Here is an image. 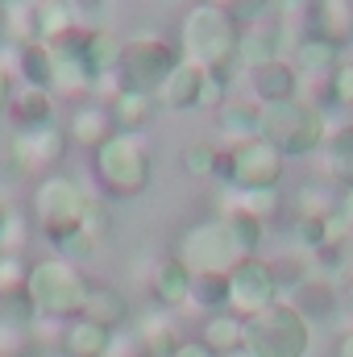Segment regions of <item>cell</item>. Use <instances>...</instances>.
<instances>
[{
    "mask_svg": "<svg viewBox=\"0 0 353 357\" xmlns=\"http://www.w3.org/2000/svg\"><path fill=\"white\" fill-rule=\"evenodd\" d=\"M291 67H295V75L308 84H324L337 67H341V59H345V50H337L333 42H324V38H316V33H299L295 42H291Z\"/></svg>",
    "mask_w": 353,
    "mask_h": 357,
    "instance_id": "9a60e30c",
    "label": "cell"
},
{
    "mask_svg": "<svg viewBox=\"0 0 353 357\" xmlns=\"http://www.w3.org/2000/svg\"><path fill=\"white\" fill-rule=\"evenodd\" d=\"M308 324H316V320H333L337 316V307H341V295H337V282L333 278H324V274H312L308 282H299L291 295H283Z\"/></svg>",
    "mask_w": 353,
    "mask_h": 357,
    "instance_id": "7402d4cb",
    "label": "cell"
},
{
    "mask_svg": "<svg viewBox=\"0 0 353 357\" xmlns=\"http://www.w3.org/2000/svg\"><path fill=\"white\" fill-rule=\"evenodd\" d=\"M71 154V137L67 129L54 121L46 129H29V133H13L8 142V171L17 178H46V175H59V167L67 162Z\"/></svg>",
    "mask_w": 353,
    "mask_h": 357,
    "instance_id": "9c48e42d",
    "label": "cell"
},
{
    "mask_svg": "<svg viewBox=\"0 0 353 357\" xmlns=\"http://www.w3.org/2000/svg\"><path fill=\"white\" fill-rule=\"evenodd\" d=\"M345 312H350V320H353V278H350V287H345Z\"/></svg>",
    "mask_w": 353,
    "mask_h": 357,
    "instance_id": "f6af8a7d",
    "label": "cell"
},
{
    "mask_svg": "<svg viewBox=\"0 0 353 357\" xmlns=\"http://www.w3.org/2000/svg\"><path fill=\"white\" fill-rule=\"evenodd\" d=\"M150 299H154V307H167V312L191 307V270L167 254L150 270Z\"/></svg>",
    "mask_w": 353,
    "mask_h": 357,
    "instance_id": "ffe728a7",
    "label": "cell"
},
{
    "mask_svg": "<svg viewBox=\"0 0 353 357\" xmlns=\"http://www.w3.org/2000/svg\"><path fill=\"white\" fill-rule=\"evenodd\" d=\"M191 307L204 316L233 312L229 307V274H191Z\"/></svg>",
    "mask_w": 353,
    "mask_h": 357,
    "instance_id": "f546056e",
    "label": "cell"
},
{
    "mask_svg": "<svg viewBox=\"0 0 353 357\" xmlns=\"http://www.w3.org/2000/svg\"><path fill=\"white\" fill-rule=\"evenodd\" d=\"M104 357H150L146 349H142V341L125 328V333H112V345H108V354Z\"/></svg>",
    "mask_w": 353,
    "mask_h": 357,
    "instance_id": "ab89813d",
    "label": "cell"
},
{
    "mask_svg": "<svg viewBox=\"0 0 353 357\" xmlns=\"http://www.w3.org/2000/svg\"><path fill=\"white\" fill-rule=\"evenodd\" d=\"M237 357H241V354H237Z\"/></svg>",
    "mask_w": 353,
    "mask_h": 357,
    "instance_id": "681fc988",
    "label": "cell"
},
{
    "mask_svg": "<svg viewBox=\"0 0 353 357\" xmlns=\"http://www.w3.org/2000/svg\"><path fill=\"white\" fill-rule=\"evenodd\" d=\"M104 4H108V0H67L75 25H84V29H96V21L104 17Z\"/></svg>",
    "mask_w": 353,
    "mask_h": 357,
    "instance_id": "f35d334b",
    "label": "cell"
},
{
    "mask_svg": "<svg viewBox=\"0 0 353 357\" xmlns=\"http://www.w3.org/2000/svg\"><path fill=\"white\" fill-rule=\"evenodd\" d=\"M108 345H112V333L100 328V324H91V320H84V316L67 320L63 333H59V354L63 357H104Z\"/></svg>",
    "mask_w": 353,
    "mask_h": 357,
    "instance_id": "83f0119b",
    "label": "cell"
},
{
    "mask_svg": "<svg viewBox=\"0 0 353 357\" xmlns=\"http://www.w3.org/2000/svg\"><path fill=\"white\" fill-rule=\"evenodd\" d=\"M4 216H8V204L0 199V229H4Z\"/></svg>",
    "mask_w": 353,
    "mask_h": 357,
    "instance_id": "bcb514c9",
    "label": "cell"
},
{
    "mask_svg": "<svg viewBox=\"0 0 353 357\" xmlns=\"http://www.w3.org/2000/svg\"><path fill=\"white\" fill-rule=\"evenodd\" d=\"M237 59L246 63V71L254 67H266L274 59H287V21H266V25H254V29H241V50Z\"/></svg>",
    "mask_w": 353,
    "mask_h": 357,
    "instance_id": "44dd1931",
    "label": "cell"
},
{
    "mask_svg": "<svg viewBox=\"0 0 353 357\" xmlns=\"http://www.w3.org/2000/svg\"><path fill=\"white\" fill-rule=\"evenodd\" d=\"M291 212L295 216H333V212H341V191L329 178H308L291 191Z\"/></svg>",
    "mask_w": 353,
    "mask_h": 357,
    "instance_id": "f1b7e54d",
    "label": "cell"
},
{
    "mask_svg": "<svg viewBox=\"0 0 353 357\" xmlns=\"http://www.w3.org/2000/svg\"><path fill=\"white\" fill-rule=\"evenodd\" d=\"M241 50V25L229 8L195 0L179 21V54L204 71H225L237 63Z\"/></svg>",
    "mask_w": 353,
    "mask_h": 357,
    "instance_id": "6da1fadb",
    "label": "cell"
},
{
    "mask_svg": "<svg viewBox=\"0 0 353 357\" xmlns=\"http://www.w3.org/2000/svg\"><path fill=\"white\" fill-rule=\"evenodd\" d=\"M80 316L100 324V328H108V333H125L133 324V303H129V295L117 282H104V278L91 282L88 278V295H84V312Z\"/></svg>",
    "mask_w": 353,
    "mask_h": 357,
    "instance_id": "4fadbf2b",
    "label": "cell"
},
{
    "mask_svg": "<svg viewBox=\"0 0 353 357\" xmlns=\"http://www.w3.org/2000/svg\"><path fill=\"white\" fill-rule=\"evenodd\" d=\"M171 258H179L191 274H233L246 262V250L237 245L225 216H204L179 233Z\"/></svg>",
    "mask_w": 353,
    "mask_h": 357,
    "instance_id": "52a82bcc",
    "label": "cell"
},
{
    "mask_svg": "<svg viewBox=\"0 0 353 357\" xmlns=\"http://www.w3.org/2000/svg\"><path fill=\"white\" fill-rule=\"evenodd\" d=\"M200 341H204L216 357H237L241 349H246V316H237V312L204 316V324H200Z\"/></svg>",
    "mask_w": 353,
    "mask_h": 357,
    "instance_id": "4316f807",
    "label": "cell"
},
{
    "mask_svg": "<svg viewBox=\"0 0 353 357\" xmlns=\"http://www.w3.org/2000/svg\"><path fill=\"white\" fill-rule=\"evenodd\" d=\"M220 212H246V216H258V220H270L283 212V187L278 191H229Z\"/></svg>",
    "mask_w": 353,
    "mask_h": 357,
    "instance_id": "4dcf8cb0",
    "label": "cell"
},
{
    "mask_svg": "<svg viewBox=\"0 0 353 357\" xmlns=\"http://www.w3.org/2000/svg\"><path fill=\"white\" fill-rule=\"evenodd\" d=\"M258 129H262V104H254V96L250 100L246 96L220 100V108H216V133H220V142L229 150L241 146V142H254Z\"/></svg>",
    "mask_w": 353,
    "mask_h": 357,
    "instance_id": "d6986e66",
    "label": "cell"
},
{
    "mask_svg": "<svg viewBox=\"0 0 353 357\" xmlns=\"http://www.w3.org/2000/svg\"><path fill=\"white\" fill-rule=\"evenodd\" d=\"M270 270H274V282H278V291H283V295H291V291H295L299 282H308V278L316 274V258L291 245L287 254L270 258Z\"/></svg>",
    "mask_w": 353,
    "mask_h": 357,
    "instance_id": "1f68e13d",
    "label": "cell"
},
{
    "mask_svg": "<svg viewBox=\"0 0 353 357\" xmlns=\"http://www.w3.org/2000/svg\"><path fill=\"white\" fill-rule=\"evenodd\" d=\"M33 233V220L17 208H8L4 216V229H0V254H25V241Z\"/></svg>",
    "mask_w": 353,
    "mask_h": 357,
    "instance_id": "8d00e7d4",
    "label": "cell"
},
{
    "mask_svg": "<svg viewBox=\"0 0 353 357\" xmlns=\"http://www.w3.org/2000/svg\"><path fill=\"white\" fill-rule=\"evenodd\" d=\"M216 158H220V146H212V142H204V137L179 146V167L191 178H212L216 175Z\"/></svg>",
    "mask_w": 353,
    "mask_h": 357,
    "instance_id": "d6a6232c",
    "label": "cell"
},
{
    "mask_svg": "<svg viewBox=\"0 0 353 357\" xmlns=\"http://www.w3.org/2000/svg\"><path fill=\"white\" fill-rule=\"evenodd\" d=\"M0 4H4V0H0Z\"/></svg>",
    "mask_w": 353,
    "mask_h": 357,
    "instance_id": "c3c4849f",
    "label": "cell"
},
{
    "mask_svg": "<svg viewBox=\"0 0 353 357\" xmlns=\"http://www.w3.org/2000/svg\"><path fill=\"white\" fill-rule=\"evenodd\" d=\"M320 88H324L320 108H353V59H341V67Z\"/></svg>",
    "mask_w": 353,
    "mask_h": 357,
    "instance_id": "d590c367",
    "label": "cell"
},
{
    "mask_svg": "<svg viewBox=\"0 0 353 357\" xmlns=\"http://www.w3.org/2000/svg\"><path fill=\"white\" fill-rule=\"evenodd\" d=\"M129 333L142 341V349H146L150 357H171L179 345L187 341L179 312H167V307H150V312H137V316H133V324H129Z\"/></svg>",
    "mask_w": 353,
    "mask_h": 357,
    "instance_id": "5bb4252c",
    "label": "cell"
},
{
    "mask_svg": "<svg viewBox=\"0 0 353 357\" xmlns=\"http://www.w3.org/2000/svg\"><path fill=\"white\" fill-rule=\"evenodd\" d=\"M216 216L229 220V229H233L237 245L246 250V258H258V245L266 241V225L262 220H258V216H246V212H216Z\"/></svg>",
    "mask_w": 353,
    "mask_h": 357,
    "instance_id": "836d02e7",
    "label": "cell"
},
{
    "mask_svg": "<svg viewBox=\"0 0 353 357\" xmlns=\"http://www.w3.org/2000/svg\"><path fill=\"white\" fill-rule=\"evenodd\" d=\"M171 357H216V354H212V349H208L200 337H187V341H183V345H179Z\"/></svg>",
    "mask_w": 353,
    "mask_h": 357,
    "instance_id": "b9f144b4",
    "label": "cell"
},
{
    "mask_svg": "<svg viewBox=\"0 0 353 357\" xmlns=\"http://www.w3.org/2000/svg\"><path fill=\"white\" fill-rule=\"evenodd\" d=\"M308 349H312V324L287 299L246 316L241 357H308Z\"/></svg>",
    "mask_w": 353,
    "mask_h": 357,
    "instance_id": "8992f818",
    "label": "cell"
},
{
    "mask_svg": "<svg viewBox=\"0 0 353 357\" xmlns=\"http://www.w3.org/2000/svg\"><path fill=\"white\" fill-rule=\"evenodd\" d=\"M25 278H29L25 254H0V299L25 295Z\"/></svg>",
    "mask_w": 353,
    "mask_h": 357,
    "instance_id": "74e56055",
    "label": "cell"
},
{
    "mask_svg": "<svg viewBox=\"0 0 353 357\" xmlns=\"http://www.w3.org/2000/svg\"><path fill=\"white\" fill-rule=\"evenodd\" d=\"M229 150V146H225ZM233 154V187L229 191H278L283 178H287V158L266 142V137H254V142H241L229 150Z\"/></svg>",
    "mask_w": 353,
    "mask_h": 357,
    "instance_id": "30bf717a",
    "label": "cell"
},
{
    "mask_svg": "<svg viewBox=\"0 0 353 357\" xmlns=\"http://www.w3.org/2000/svg\"><path fill=\"white\" fill-rule=\"evenodd\" d=\"M108 112H112L117 133H146V125H150L163 108H158V96H154V91L121 88L112 100H108Z\"/></svg>",
    "mask_w": 353,
    "mask_h": 357,
    "instance_id": "cb8c5ba5",
    "label": "cell"
},
{
    "mask_svg": "<svg viewBox=\"0 0 353 357\" xmlns=\"http://www.w3.org/2000/svg\"><path fill=\"white\" fill-rule=\"evenodd\" d=\"M13 91H17V79H13V71L4 67V59H0V116H8V100H13Z\"/></svg>",
    "mask_w": 353,
    "mask_h": 357,
    "instance_id": "60d3db41",
    "label": "cell"
},
{
    "mask_svg": "<svg viewBox=\"0 0 353 357\" xmlns=\"http://www.w3.org/2000/svg\"><path fill=\"white\" fill-rule=\"evenodd\" d=\"M341 212H345V220L353 225V187L350 191H341Z\"/></svg>",
    "mask_w": 353,
    "mask_h": 357,
    "instance_id": "ee69618b",
    "label": "cell"
},
{
    "mask_svg": "<svg viewBox=\"0 0 353 357\" xmlns=\"http://www.w3.org/2000/svg\"><path fill=\"white\" fill-rule=\"evenodd\" d=\"M250 91H254V104H287V100H299L303 96V79L295 75L291 59H274L266 67L250 71Z\"/></svg>",
    "mask_w": 353,
    "mask_h": 357,
    "instance_id": "e0dca14e",
    "label": "cell"
},
{
    "mask_svg": "<svg viewBox=\"0 0 353 357\" xmlns=\"http://www.w3.org/2000/svg\"><path fill=\"white\" fill-rule=\"evenodd\" d=\"M278 299H283V291H278L274 270H270L266 258H246L229 274V307L237 316H254V312H262Z\"/></svg>",
    "mask_w": 353,
    "mask_h": 357,
    "instance_id": "8fae6325",
    "label": "cell"
},
{
    "mask_svg": "<svg viewBox=\"0 0 353 357\" xmlns=\"http://www.w3.org/2000/svg\"><path fill=\"white\" fill-rule=\"evenodd\" d=\"M8 121H13V133H29V129L54 125V91L21 84L13 91V100H8Z\"/></svg>",
    "mask_w": 353,
    "mask_h": 357,
    "instance_id": "603a6c76",
    "label": "cell"
},
{
    "mask_svg": "<svg viewBox=\"0 0 353 357\" xmlns=\"http://www.w3.org/2000/svg\"><path fill=\"white\" fill-rule=\"evenodd\" d=\"M179 63H183L179 42L163 38V33L142 29V33L125 38V54H121V71H117V79H121V88L154 91V96H158V88L171 79V71H175Z\"/></svg>",
    "mask_w": 353,
    "mask_h": 357,
    "instance_id": "ba28073f",
    "label": "cell"
},
{
    "mask_svg": "<svg viewBox=\"0 0 353 357\" xmlns=\"http://www.w3.org/2000/svg\"><path fill=\"white\" fill-rule=\"evenodd\" d=\"M88 187L71 175H46L33 183L29 191V220L42 229V237L50 245H59L63 237H71L84 225L88 212Z\"/></svg>",
    "mask_w": 353,
    "mask_h": 357,
    "instance_id": "5b68a950",
    "label": "cell"
},
{
    "mask_svg": "<svg viewBox=\"0 0 353 357\" xmlns=\"http://www.w3.org/2000/svg\"><path fill=\"white\" fill-rule=\"evenodd\" d=\"M84 295H88V278L75 262L59 254L29 262L25 299L33 307V320H75L84 312Z\"/></svg>",
    "mask_w": 353,
    "mask_h": 357,
    "instance_id": "277c9868",
    "label": "cell"
},
{
    "mask_svg": "<svg viewBox=\"0 0 353 357\" xmlns=\"http://www.w3.org/2000/svg\"><path fill=\"white\" fill-rule=\"evenodd\" d=\"M121 54H125V38L112 33V29H104V25H96L84 38V54L80 59H84L88 75L100 84V79H112L121 71Z\"/></svg>",
    "mask_w": 353,
    "mask_h": 357,
    "instance_id": "484cf974",
    "label": "cell"
},
{
    "mask_svg": "<svg viewBox=\"0 0 353 357\" xmlns=\"http://www.w3.org/2000/svg\"><path fill=\"white\" fill-rule=\"evenodd\" d=\"M320 167H324V178L337 191L353 187V121H341V125L329 129V142L320 150Z\"/></svg>",
    "mask_w": 353,
    "mask_h": 357,
    "instance_id": "d4e9b609",
    "label": "cell"
},
{
    "mask_svg": "<svg viewBox=\"0 0 353 357\" xmlns=\"http://www.w3.org/2000/svg\"><path fill=\"white\" fill-rule=\"evenodd\" d=\"M91 178L108 199H137L154 183V150L146 133H112L100 150H91Z\"/></svg>",
    "mask_w": 353,
    "mask_h": 357,
    "instance_id": "7a4b0ae2",
    "label": "cell"
},
{
    "mask_svg": "<svg viewBox=\"0 0 353 357\" xmlns=\"http://www.w3.org/2000/svg\"><path fill=\"white\" fill-rule=\"evenodd\" d=\"M158 108L167 112H195V108H220V91L212 88L208 71L195 63H179L171 71V79L158 88Z\"/></svg>",
    "mask_w": 353,
    "mask_h": 357,
    "instance_id": "7c38bea8",
    "label": "cell"
},
{
    "mask_svg": "<svg viewBox=\"0 0 353 357\" xmlns=\"http://www.w3.org/2000/svg\"><path fill=\"white\" fill-rule=\"evenodd\" d=\"M283 0H229V13L241 29H254V25H266V21H278Z\"/></svg>",
    "mask_w": 353,
    "mask_h": 357,
    "instance_id": "e575fe53",
    "label": "cell"
},
{
    "mask_svg": "<svg viewBox=\"0 0 353 357\" xmlns=\"http://www.w3.org/2000/svg\"><path fill=\"white\" fill-rule=\"evenodd\" d=\"M67 137H71V146H84V150H100L112 133H117V125H112V112H108V104L104 100H80V104H71V116H67Z\"/></svg>",
    "mask_w": 353,
    "mask_h": 357,
    "instance_id": "2e32d148",
    "label": "cell"
},
{
    "mask_svg": "<svg viewBox=\"0 0 353 357\" xmlns=\"http://www.w3.org/2000/svg\"><path fill=\"white\" fill-rule=\"evenodd\" d=\"M38 357H63V354L59 349H46V354H38Z\"/></svg>",
    "mask_w": 353,
    "mask_h": 357,
    "instance_id": "7dc6e473",
    "label": "cell"
},
{
    "mask_svg": "<svg viewBox=\"0 0 353 357\" xmlns=\"http://www.w3.org/2000/svg\"><path fill=\"white\" fill-rule=\"evenodd\" d=\"M308 33L333 42L337 50L353 46V0H308Z\"/></svg>",
    "mask_w": 353,
    "mask_h": 357,
    "instance_id": "ac0fdd59",
    "label": "cell"
},
{
    "mask_svg": "<svg viewBox=\"0 0 353 357\" xmlns=\"http://www.w3.org/2000/svg\"><path fill=\"white\" fill-rule=\"evenodd\" d=\"M333 357H353V328H345V333L337 337V345H333Z\"/></svg>",
    "mask_w": 353,
    "mask_h": 357,
    "instance_id": "7bdbcfd3",
    "label": "cell"
},
{
    "mask_svg": "<svg viewBox=\"0 0 353 357\" xmlns=\"http://www.w3.org/2000/svg\"><path fill=\"white\" fill-rule=\"evenodd\" d=\"M329 112L299 96V100H287V104H266L262 108V129L258 137H266L283 158H312L324 150L329 142Z\"/></svg>",
    "mask_w": 353,
    "mask_h": 357,
    "instance_id": "3957f363",
    "label": "cell"
}]
</instances>
